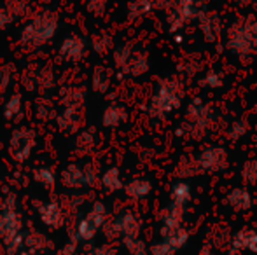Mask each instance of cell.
Returning <instances> with one entry per match:
<instances>
[{
  "mask_svg": "<svg viewBox=\"0 0 257 255\" xmlns=\"http://www.w3.org/2000/svg\"><path fill=\"white\" fill-rule=\"evenodd\" d=\"M60 255H75V241L74 243H68L61 248Z\"/></svg>",
  "mask_w": 257,
  "mask_h": 255,
  "instance_id": "obj_49",
  "label": "cell"
},
{
  "mask_svg": "<svg viewBox=\"0 0 257 255\" xmlns=\"http://www.w3.org/2000/svg\"><path fill=\"white\" fill-rule=\"evenodd\" d=\"M23 220L16 208V197L11 194L0 206V239L9 255H20L25 246Z\"/></svg>",
  "mask_w": 257,
  "mask_h": 255,
  "instance_id": "obj_3",
  "label": "cell"
},
{
  "mask_svg": "<svg viewBox=\"0 0 257 255\" xmlns=\"http://www.w3.org/2000/svg\"><path fill=\"white\" fill-rule=\"evenodd\" d=\"M108 0H88L86 2V11H88L91 16H103V13L107 11Z\"/></svg>",
  "mask_w": 257,
  "mask_h": 255,
  "instance_id": "obj_44",
  "label": "cell"
},
{
  "mask_svg": "<svg viewBox=\"0 0 257 255\" xmlns=\"http://www.w3.org/2000/svg\"><path fill=\"white\" fill-rule=\"evenodd\" d=\"M20 255H35V253H32V252H21Z\"/></svg>",
  "mask_w": 257,
  "mask_h": 255,
  "instance_id": "obj_53",
  "label": "cell"
},
{
  "mask_svg": "<svg viewBox=\"0 0 257 255\" xmlns=\"http://www.w3.org/2000/svg\"><path fill=\"white\" fill-rule=\"evenodd\" d=\"M128 119V110L119 103H110L103 109L102 114V126L107 129H115L126 123Z\"/></svg>",
  "mask_w": 257,
  "mask_h": 255,
  "instance_id": "obj_19",
  "label": "cell"
},
{
  "mask_svg": "<svg viewBox=\"0 0 257 255\" xmlns=\"http://www.w3.org/2000/svg\"><path fill=\"white\" fill-rule=\"evenodd\" d=\"M201 9L198 0H172L170 7L166 9V25L172 34L182 30L186 23L191 20H196L200 16Z\"/></svg>",
  "mask_w": 257,
  "mask_h": 255,
  "instance_id": "obj_8",
  "label": "cell"
},
{
  "mask_svg": "<svg viewBox=\"0 0 257 255\" xmlns=\"http://www.w3.org/2000/svg\"><path fill=\"white\" fill-rule=\"evenodd\" d=\"M25 243L32 248V253L44 252L49 246V239L46 238L44 234H41V232H32V234H28L27 238H25Z\"/></svg>",
  "mask_w": 257,
  "mask_h": 255,
  "instance_id": "obj_39",
  "label": "cell"
},
{
  "mask_svg": "<svg viewBox=\"0 0 257 255\" xmlns=\"http://www.w3.org/2000/svg\"><path fill=\"white\" fill-rule=\"evenodd\" d=\"M184 211H186V208L177 206V204L170 203V206L166 208V210L161 213V229H177V227H182Z\"/></svg>",
  "mask_w": 257,
  "mask_h": 255,
  "instance_id": "obj_23",
  "label": "cell"
},
{
  "mask_svg": "<svg viewBox=\"0 0 257 255\" xmlns=\"http://www.w3.org/2000/svg\"><path fill=\"white\" fill-rule=\"evenodd\" d=\"M198 84H200L201 88H205V89H219V88H222V86H224V77H222V74H220V72L208 70V72H205V75L200 79V82H198Z\"/></svg>",
  "mask_w": 257,
  "mask_h": 255,
  "instance_id": "obj_37",
  "label": "cell"
},
{
  "mask_svg": "<svg viewBox=\"0 0 257 255\" xmlns=\"http://www.w3.org/2000/svg\"><path fill=\"white\" fill-rule=\"evenodd\" d=\"M198 255H215V250H213L212 245H208V243H206V245L201 246V250L198 252Z\"/></svg>",
  "mask_w": 257,
  "mask_h": 255,
  "instance_id": "obj_51",
  "label": "cell"
},
{
  "mask_svg": "<svg viewBox=\"0 0 257 255\" xmlns=\"http://www.w3.org/2000/svg\"><path fill=\"white\" fill-rule=\"evenodd\" d=\"M149 253L151 255H175L177 250L173 248L170 243H166L165 239H161L159 243H154L153 246L149 248Z\"/></svg>",
  "mask_w": 257,
  "mask_h": 255,
  "instance_id": "obj_46",
  "label": "cell"
},
{
  "mask_svg": "<svg viewBox=\"0 0 257 255\" xmlns=\"http://www.w3.org/2000/svg\"><path fill=\"white\" fill-rule=\"evenodd\" d=\"M159 234H161V239H165L166 243H170V245H172L177 252H179L180 248H184V246L187 245V241H189V231H187V229H184V227L161 229V231H159Z\"/></svg>",
  "mask_w": 257,
  "mask_h": 255,
  "instance_id": "obj_24",
  "label": "cell"
},
{
  "mask_svg": "<svg viewBox=\"0 0 257 255\" xmlns=\"http://www.w3.org/2000/svg\"><path fill=\"white\" fill-rule=\"evenodd\" d=\"M6 7L13 13L14 18L25 16V14L28 13V2L27 0H9V2L6 4Z\"/></svg>",
  "mask_w": 257,
  "mask_h": 255,
  "instance_id": "obj_45",
  "label": "cell"
},
{
  "mask_svg": "<svg viewBox=\"0 0 257 255\" xmlns=\"http://www.w3.org/2000/svg\"><path fill=\"white\" fill-rule=\"evenodd\" d=\"M112 84L110 72L105 67H96L91 74V88L96 93H107Z\"/></svg>",
  "mask_w": 257,
  "mask_h": 255,
  "instance_id": "obj_29",
  "label": "cell"
},
{
  "mask_svg": "<svg viewBox=\"0 0 257 255\" xmlns=\"http://www.w3.org/2000/svg\"><path fill=\"white\" fill-rule=\"evenodd\" d=\"M241 180L247 185H257V161L248 159L241 166Z\"/></svg>",
  "mask_w": 257,
  "mask_h": 255,
  "instance_id": "obj_40",
  "label": "cell"
},
{
  "mask_svg": "<svg viewBox=\"0 0 257 255\" xmlns=\"http://www.w3.org/2000/svg\"><path fill=\"white\" fill-rule=\"evenodd\" d=\"M39 217L41 222L49 229H60L65 224V213L63 208L58 201H46L39 204Z\"/></svg>",
  "mask_w": 257,
  "mask_h": 255,
  "instance_id": "obj_13",
  "label": "cell"
},
{
  "mask_svg": "<svg viewBox=\"0 0 257 255\" xmlns=\"http://www.w3.org/2000/svg\"><path fill=\"white\" fill-rule=\"evenodd\" d=\"M135 46L133 44H121V46H117V48L114 49V53H112V60H114V65H115V68H117L119 72L124 68V65L128 63V60L132 58V55H133V51H135Z\"/></svg>",
  "mask_w": 257,
  "mask_h": 255,
  "instance_id": "obj_32",
  "label": "cell"
},
{
  "mask_svg": "<svg viewBox=\"0 0 257 255\" xmlns=\"http://www.w3.org/2000/svg\"><path fill=\"white\" fill-rule=\"evenodd\" d=\"M35 114L41 121H49L54 117V109H53V103L46 98H39L35 102Z\"/></svg>",
  "mask_w": 257,
  "mask_h": 255,
  "instance_id": "obj_42",
  "label": "cell"
},
{
  "mask_svg": "<svg viewBox=\"0 0 257 255\" xmlns=\"http://www.w3.org/2000/svg\"><path fill=\"white\" fill-rule=\"evenodd\" d=\"M35 145H37V133L32 128L20 126L11 133L9 154L18 163H25L27 159H30Z\"/></svg>",
  "mask_w": 257,
  "mask_h": 255,
  "instance_id": "obj_9",
  "label": "cell"
},
{
  "mask_svg": "<svg viewBox=\"0 0 257 255\" xmlns=\"http://www.w3.org/2000/svg\"><path fill=\"white\" fill-rule=\"evenodd\" d=\"M201 67H203L201 60L194 55H186L179 63V70L182 72L184 75H187V77H194L196 74H200Z\"/></svg>",
  "mask_w": 257,
  "mask_h": 255,
  "instance_id": "obj_34",
  "label": "cell"
},
{
  "mask_svg": "<svg viewBox=\"0 0 257 255\" xmlns=\"http://www.w3.org/2000/svg\"><path fill=\"white\" fill-rule=\"evenodd\" d=\"M153 191V184H151L147 178H133L128 184L124 185V192L130 199L133 201H140L146 199L147 196Z\"/></svg>",
  "mask_w": 257,
  "mask_h": 255,
  "instance_id": "obj_22",
  "label": "cell"
},
{
  "mask_svg": "<svg viewBox=\"0 0 257 255\" xmlns=\"http://www.w3.org/2000/svg\"><path fill=\"white\" fill-rule=\"evenodd\" d=\"M14 20H16V18L13 16V13H11L6 6H0V32H6L7 28L13 25Z\"/></svg>",
  "mask_w": 257,
  "mask_h": 255,
  "instance_id": "obj_47",
  "label": "cell"
},
{
  "mask_svg": "<svg viewBox=\"0 0 257 255\" xmlns=\"http://www.w3.org/2000/svg\"><path fill=\"white\" fill-rule=\"evenodd\" d=\"M14 79V67L13 65H2L0 67V96L7 95Z\"/></svg>",
  "mask_w": 257,
  "mask_h": 255,
  "instance_id": "obj_41",
  "label": "cell"
},
{
  "mask_svg": "<svg viewBox=\"0 0 257 255\" xmlns=\"http://www.w3.org/2000/svg\"><path fill=\"white\" fill-rule=\"evenodd\" d=\"M60 30V16L56 11L44 9L37 13L20 32L21 46L28 49L44 48L56 37Z\"/></svg>",
  "mask_w": 257,
  "mask_h": 255,
  "instance_id": "obj_2",
  "label": "cell"
},
{
  "mask_svg": "<svg viewBox=\"0 0 257 255\" xmlns=\"http://www.w3.org/2000/svg\"><path fill=\"white\" fill-rule=\"evenodd\" d=\"M35 75V91L41 89V91H46V89H51L54 86V72L49 67H42L39 70H34Z\"/></svg>",
  "mask_w": 257,
  "mask_h": 255,
  "instance_id": "obj_31",
  "label": "cell"
},
{
  "mask_svg": "<svg viewBox=\"0 0 257 255\" xmlns=\"http://www.w3.org/2000/svg\"><path fill=\"white\" fill-rule=\"evenodd\" d=\"M100 184H102V187L108 192L121 191L124 185H122V178H121L119 168L112 166V168H108V170H105L103 173L100 175Z\"/></svg>",
  "mask_w": 257,
  "mask_h": 255,
  "instance_id": "obj_25",
  "label": "cell"
},
{
  "mask_svg": "<svg viewBox=\"0 0 257 255\" xmlns=\"http://www.w3.org/2000/svg\"><path fill=\"white\" fill-rule=\"evenodd\" d=\"M184 88L182 82L175 77L163 79L159 82L158 89L154 95L151 96L149 105H147V112L153 119H165L170 114H173L182 103Z\"/></svg>",
  "mask_w": 257,
  "mask_h": 255,
  "instance_id": "obj_4",
  "label": "cell"
},
{
  "mask_svg": "<svg viewBox=\"0 0 257 255\" xmlns=\"http://www.w3.org/2000/svg\"><path fill=\"white\" fill-rule=\"evenodd\" d=\"M200 173V164H198V159L194 156H182L177 161L175 171H173V175L180 180H187V178H193Z\"/></svg>",
  "mask_w": 257,
  "mask_h": 255,
  "instance_id": "obj_21",
  "label": "cell"
},
{
  "mask_svg": "<svg viewBox=\"0 0 257 255\" xmlns=\"http://www.w3.org/2000/svg\"><path fill=\"white\" fill-rule=\"evenodd\" d=\"M115 253L117 252H115L114 245H110V243H103V245L95 246L89 255H115Z\"/></svg>",
  "mask_w": 257,
  "mask_h": 255,
  "instance_id": "obj_48",
  "label": "cell"
},
{
  "mask_svg": "<svg viewBox=\"0 0 257 255\" xmlns=\"http://www.w3.org/2000/svg\"><path fill=\"white\" fill-rule=\"evenodd\" d=\"M226 204L229 208H233L234 211H247L254 204V197H252V194L247 187H234L227 192Z\"/></svg>",
  "mask_w": 257,
  "mask_h": 255,
  "instance_id": "obj_18",
  "label": "cell"
},
{
  "mask_svg": "<svg viewBox=\"0 0 257 255\" xmlns=\"http://www.w3.org/2000/svg\"><path fill=\"white\" fill-rule=\"evenodd\" d=\"M96 145L95 135L91 131H81L75 138V150H77L79 156H86L89 154Z\"/></svg>",
  "mask_w": 257,
  "mask_h": 255,
  "instance_id": "obj_33",
  "label": "cell"
},
{
  "mask_svg": "<svg viewBox=\"0 0 257 255\" xmlns=\"http://www.w3.org/2000/svg\"><path fill=\"white\" fill-rule=\"evenodd\" d=\"M234 4H236L238 7H247V6H250L252 4V0H233Z\"/></svg>",
  "mask_w": 257,
  "mask_h": 255,
  "instance_id": "obj_52",
  "label": "cell"
},
{
  "mask_svg": "<svg viewBox=\"0 0 257 255\" xmlns=\"http://www.w3.org/2000/svg\"><path fill=\"white\" fill-rule=\"evenodd\" d=\"M61 185L67 189H82V187H91L100 180L98 171H96L95 164H77L72 163L60 173Z\"/></svg>",
  "mask_w": 257,
  "mask_h": 255,
  "instance_id": "obj_7",
  "label": "cell"
},
{
  "mask_svg": "<svg viewBox=\"0 0 257 255\" xmlns=\"http://www.w3.org/2000/svg\"><path fill=\"white\" fill-rule=\"evenodd\" d=\"M105 222H107V208L102 201H96L91 204V208L88 210V213L77 222L74 231V238L77 241H91L100 229H103Z\"/></svg>",
  "mask_w": 257,
  "mask_h": 255,
  "instance_id": "obj_6",
  "label": "cell"
},
{
  "mask_svg": "<svg viewBox=\"0 0 257 255\" xmlns=\"http://www.w3.org/2000/svg\"><path fill=\"white\" fill-rule=\"evenodd\" d=\"M122 243H124L126 250H128L130 255H147V245L144 239L140 238H132V239H122Z\"/></svg>",
  "mask_w": 257,
  "mask_h": 255,
  "instance_id": "obj_43",
  "label": "cell"
},
{
  "mask_svg": "<svg viewBox=\"0 0 257 255\" xmlns=\"http://www.w3.org/2000/svg\"><path fill=\"white\" fill-rule=\"evenodd\" d=\"M112 46H114V41H112V37L108 34L93 35L91 48H93V51L98 53V55H107V53L112 49Z\"/></svg>",
  "mask_w": 257,
  "mask_h": 255,
  "instance_id": "obj_36",
  "label": "cell"
},
{
  "mask_svg": "<svg viewBox=\"0 0 257 255\" xmlns=\"http://www.w3.org/2000/svg\"><path fill=\"white\" fill-rule=\"evenodd\" d=\"M151 68V60L149 55L146 51L135 49L132 55V58L128 60V63L124 65V68L121 70V74L130 75V77H142L149 72Z\"/></svg>",
  "mask_w": 257,
  "mask_h": 255,
  "instance_id": "obj_15",
  "label": "cell"
},
{
  "mask_svg": "<svg viewBox=\"0 0 257 255\" xmlns=\"http://www.w3.org/2000/svg\"><path fill=\"white\" fill-rule=\"evenodd\" d=\"M231 236L229 227L224 224H215L210 227L208 231V245H212L213 248H219V250H227L231 246Z\"/></svg>",
  "mask_w": 257,
  "mask_h": 255,
  "instance_id": "obj_20",
  "label": "cell"
},
{
  "mask_svg": "<svg viewBox=\"0 0 257 255\" xmlns=\"http://www.w3.org/2000/svg\"><path fill=\"white\" fill-rule=\"evenodd\" d=\"M240 252H257V231L255 229H241L234 232L227 255H238Z\"/></svg>",
  "mask_w": 257,
  "mask_h": 255,
  "instance_id": "obj_14",
  "label": "cell"
},
{
  "mask_svg": "<svg viewBox=\"0 0 257 255\" xmlns=\"http://www.w3.org/2000/svg\"><path fill=\"white\" fill-rule=\"evenodd\" d=\"M34 180L37 182V184L44 185L46 189H53L54 184H56V175H54V171L51 168H37V170L34 171Z\"/></svg>",
  "mask_w": 257,
  "mask_h": 255,
  "instance_id": "obj_38",
  "label": "cell"
},
{
  "mask_svg": "<svg viewBox=\"0 0 257 255\" xmlns=\"http://www.w3.org/2000/svg\"><path fill=\"white\" fill-rule=\"evenodd\" d=\"M58 128L63 133H75L79 131L84 123V114L82 109H63L56 117Z\"/></svg>",
  "mask_w": 257,
  "mask_h": 255,
  "instance_id": "obj_16",
  "label": "cell"
},
{
  "mask_svg": "<svg viewBox=\"0 0 257 255\" xmlns=\"http://www.w3.org/2000/svg\"><path fill=\"white\" fill-rule=\"evenodd\" d=\"M21 112H23V95H20V93H14L13 96H9V98L6 100V103H4V119L6 121H14L16 117L21 116Z\"/></svg>",
  "mask_w": 257,
  "mask_h": 255,
  "instance_id": "obj_28",
  "label": "cell"
},
{
  "mask_svg": "<svg viewBox=\"0 0 257 255\" xmlns=\"http://www.w3.org/2000/svg\"><path fill=\"white\" fill-rule=\"evenodd\" d=\"M201 173H220L229 166L227 150L220 145H210L196 156Z\"/></svg>",
  "mask_w": 257,
  "mask_h": 255,
  "instance_id": "obj_10",
  "label": "cell"
},
{
  "mask_svg": "<svg viewBox=\"0 0 257 255\" xmlns=\"http://www.w3.org/2000/svg\"><path fill=\"white\" fill-rule=\"evenodd\" d=\"M189 201H191V185L186 180H180L177 184H173V187L170 189V203L186 208V204Z\"/></svg>",
  "mask_w": 257,
  "mask_h": 255,
  "instance_id": "obj_27",
  "label": "cell"
},
{
  "mask_svg": "<svg viewBox=\"0 0 257 255\" xmlns=\"http://www.w3.org/2000/svg\"><path fill=\"white\" fill-rule=\"evenodd\" d=\"M248 123L245 119H236L229 124V128L226 129V138L229 142H238V140L245 138L248 133Z\"/></svg>",
  "mask_w": 257,
  "mask_h": 255,
  "instance_id": "obj_35",
  "label": "cell"
},
{
  "mask_svg": "<svg viewBox=\"0 0 257 255\" xmlns=\"http://www.w3.org/2000/svg\"><path fill=\"white\" fill-rule=\"evenodd\" d=\"M86 91L81 88H68L61 95V105L63 109H84Z\"/></svg>",
  "mask_w": 257,
  "mask_h": 255,
  "instance_id": "obj_26",
  "label": "cell"
},
{
  "mask_svg": "<svg viewBox=\"0 0 257 255\" xmlns=\"http://www.w3.org/2000/svg\"><path fill=\"white\" fill-rule=\"evenodd\" d=\"M196 20L198 25H200L201 35H203V39L208 44H217L222 39L224 25L215 11H201Z\"/></svg>",
  "mask_w": 257,
  "mask_h": 255,
  "instance_id": "obj_11",
  "label": "cell"
},
{
  "mask_svg": "<svg viewBox=\"0 0 257 255\" xmlns=\"http://www.w3.org/2000/svg\"><path fill=\"white\" fill-rule=\"evenodd\" d=\"M153 4H154V7L156 9H163V11H166L170 7V4H172V0H153Z\"/></svg>",
  "mask_w": 257,
  "mask_h": 255,
  "instance_id": "obj_50",
  "label": "cell"
},
{
  "mask_svg": "<svg viewBox=\"0 0 257 255\" xmlns=\"http://www.w3.org/2000/svg\"><path fill=\"white\" fill-rule=\"evenodd\" d=\"M226 48L240 62H248L257 56V18L252 14L238 16L227 27Z\"/></svg>",
  "mask_w": 257,
  "mask_h": 255,
  "instance_id": "obj_1",
  "label": "cell"
},
{
  "mask_svg": "<svg viewBox=\"0 0 257 255\" xmlns=\"http://www.w3.org/2000/svg\"><path fill=\"white\" fill-rule=\"evenodd\" d=\"M153 9H156L153 0H132L128 4V20H140L146 18Z\"/></svg>",
  "mask_w": 257,
  "mask_h": 255,
  "instance_id": "obj_30",
  "label": "cell"
},
{
  "mask_svg": "<svg viewBox=\"0 0 257 255\" xmlns=\"http://www.w3.org/2000/svg\"><path fill=\"white\" fill-rule=\"evenodd\" d=\"M86 53H88V46H86V41L81 37V35H68L61 41L60 48H58V56L60 60L67 63H77L81 60L86 58Z\"/></svg>",
  "mask_w": 257,
  "mask_h": 255,
  "instance_id": "obj_12",
  "label": "cell"
},
{
  "mask_svg": "<svg viewBox=\"0 0 257 255\" xmlns=\"http://www.w3.org/2000/svg\"><path fill=\"white\" fill-rule=\"evenodd\" d=\"M115 222H117L119 232H121L122 239H132V238H140V229H142V224H140V218L137 217L133 211H124L119 217H115Z\"/></svg>",
  "mask_w": 257,
  "mask_h": 255,
  "instance_id": "obj_17",
  "label": "cell"
},
{
  "mask_svg": "<svg viewBox=\"0 0 257 255\" xmlns=\"http://www.w3.org/2000/svg\"><path fill=\"white\" fill-rule=\"evenodd\" d=\"M213 124H215V112L212 105L200 98H194L187 105L182 126L177 129V135L189 136L193 140H203L213 129Z\"/></svg>",
  "mask_w": 257,
  "mask_h": 255,
  "instance_id": "obj_5",
  "label": "cell"
}]
</instances>
